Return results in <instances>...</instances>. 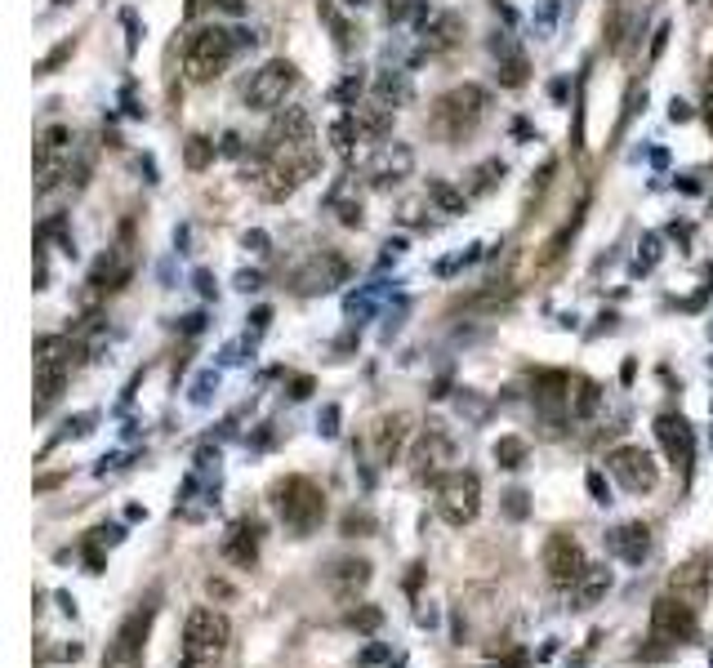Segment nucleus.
<instances>
[{
    "instance_id": "e433bc0d",
    "label": "nucleus",
    "mask_w": 713,
    "mask_h": 668,
    "mask_svg": "<svg viewBox=\"0 0 713 668\" xmlns=\"http://www.w3.org/2000/svg\"><path fill=\"white\" fill-rule=\"evenodd\" d=\"M491 455H495L500 468H522V464H526V441H522V437H500Z\"/></svg>"
},
{
    "instance_id": "5fc2aeb1",
    "label": "nucleus",
    "mask_w": 713,
    "mask_h": 668,
    "mask_svg": "<svg viewBox=\"0 0 713 668\" xmlns=\"http://www.w3.org/2000/svg\"><path fill=\"white\" fill-rule=\"evenodd\" d=\"M50 285V258H45V250L36 254V290H45Z\"/></svg>"
},
{
    "instance_id": "a211bd4d",
    "label": "nucleus",
    "mask_w": 713,
    "mask_h": 668,
    "mask_svg": "<svg viewBox=\"0 0 713 668\" xmlns=\"http://www.w3.org/2000/svg\"><path fill=\"white\" fill-rule=\"evenodd\" d=\"M655 437H660L669 464L682 468V473H691V464H695V433H691V424H686L682 415H660V419H655Z\"/></svg>"
},
{
    "instance_id": "6e6d98bb",
    "label": "nucleus",
    "mask_w": 713,
    "mask_h": 668,
    "mask_svg": "<svg viewBox=\"0 0 713 668\" xmlns=\"http://www.w3.org/2000/svg\"><path fill=\"white\" fill-rule=\"evenodd\" d=\"M85 566H90V570H103V553H99L94 539H85Z\"/></svg>"
},
{
    "instance_id": "dca6fc26",
    "label": "nucleus",
    "mask_w": 713,
    "mask_h": 668,
    "mask_svg": "<svg viewBox=\"0 0 713 668\" xmlns=\"http://www.w3.org/2000/svg\"><path fill=\"white\" fill-rule=\"evenodd\" d=\"M343 276H348V258L334 254V250H321V254H312L290 281H294L299 294H325V290L343 285Z\"/></svg>"
},
{
    "instance_id": "20e7f679",
    "label": "nucleus",
    "mask_w": 713,
    "mask_h": 668,
    "mask_svg": "<svg viewBox=\"0 0 713 668\" xmlns=\"http://www.w3.org/2000/svg\"><path fill=\"white\" fill-rule=\"evenodd\" d=\"M272 499H276V513H281L285 530H294V535H312L321 526V517H325V495H321V486L312 477L276 481Z\"/></svg>"
},
{
    "instance_id": "e2e57ef3",
    "label": "nucleus",
    "mask_w": 713,
    "mask_h": 668,
    "mask_svg": "<svg viewBox=\"0 0 713 668\" xmlns=\"http://www.w3.org/2000/svg\"><path fill=\"white\" fill-rule=\"evenodd\" d=\"M223 152H228V156H241V139H236V134H223Z\"/></svg>"
},
{
    "instance_id": "3c124183",
    "label": "nucleus",
    "mask_w": 713,
    "mask_h": 668,
    "mask_svg": "<svg viewBox=\"0 0 713 668\" xmlns=\"http://www.w3.org/2000/svg\"><path fill=\"white\" fill-rule=\"evenodd\" d=\"M308 393H312V379H308V375H294V379H290V397H294V402H303Z\"/></svg>"
},
{
    "instance_id": "6ab92c4d",
    "label": "nucleus",
    "mask_w": 713,
    "mask_h": 668,
    "mask_svg": "<svg viewBox=\"0 0 713 668\" xmlns=\"http://www.w3.org/2000/svg\"><path fill=\"white\" fill-rule=\"evenodd\" d=\"M411 441H415V419L411 415H384L380 424H375V455H380V464H397L406 450H411Z\"/></svg>"
},
{
    "instance_id": "f3484780",
    "label": "nucleus",
    "mask_w": 713,
    "mask_h": 668,
    "mask_svg": "<svg viewBox=\"0 0 713 668\" xmlns=\"http://www.w3.org/2000/svg\"><path fill=\"white\" fill-rule=\"evenodd\" d=\"M411 170H415L411 143H380L371 152V161H366V179L375 187H397L402 179H411Z\"/></svg>"
},
{
    "instance_id": "338daca9",
    "label": "nucleus",
    "mask_w": 713,
    "mask_h": 668,
    "mask_svg": "<svg viewBox=\"0 0 713 668\" xmlns=\"http://www.w3.org/2000/svg\"><path fill=\"white\" fill-rule=\"evenodd\" d=\"M343 5H352V10H362V5H375V0H343Z\"/></svg>"
},
{
    "instance_id": "1a4fd4ad",
    "label": "nucleus",
    "mask_w": 713,
    "mask_h": 668,
    "mask_svg": "<svg viewBox=\"0 0 713 668\" xmlns=\"http://www.w3.org/2000/svg\"><path fill=\"white\" fill-rule=\"evenodd\" d=\"M72 130L68 125H50L36 139V196H50L68 174H72Z\"/></svg>"
},
{
    "instance_id": "4d7b16f0",
    "label": "nucleus",
    "mask_w": 713,
    "mask_h": 668,
    "mask_svg": "<svg viewBox=\"0 0 713 668\" xmlns=\"http://www.w3.org/2000/svg\"><path fill=\"white\" fill-rule=\"evenodd\" d=\"M259 285H263V276H259V272H241V276H236V290H245V294H250V290H259Z\"/></svg>"
},
{
    "instance_id": "09e8293b",
    "label": "nucleus",
    "mask_w": 713,
    "mask_h": 668,
    "mask_svg": "<svg viewBox=\"0 0 713 668\" xmlns=\"http://www.w3.org/2000/svg\"><path fill=\"white\" fill-rule=\"evenodd\" d=\"M121 535H125L121 526H99V530H90L94 544H121Z\"/></svg>"
},
{
    "instance_id": "473e14b6",
    "label": "nucleus",
    "mask_w": 713,
    "mask_h": 668,
    "mask_svg": "<svg viewBox=\"0 0 713 668\" xmlns=\"http://www.w3.org/2000/svg\"><path fill=\"white\" fill-rule=\"evenodd\" d=\"M597 406H602V388H597L593 379H580L575 393H571V415H575V419H593Z\"/></svg>"
},
{
    "instance_id": "5701e85b",
    "label": "nucleus",
    "mask_w": 713,
    "mask_h": 668,
    "mask_svg": "<svg viewBox=\"0 0 713 668\" xmlns=\"http://www.w3.org/2000/svg\"><path fill=\"white\" fill-rule=\"evenodd\" d=\"M219 553H223L232 566L250 570V566L259 561V526H254V521H232L228 535H223V544H219Z\"/></svg>"
},
{
    "instance_id": "13d9d810",
    "label": "nucleus",
    "mask_w": 713,
    "mask_h": 668,
    "mask_svg": "<svg viewBox=\"0 0 713 668\" xmlns=\"http://www.w3.org/2000/svg\"><path fill=\"white\" fill-rule=\"evenodd\" d=\"M205 592H210V597H223V601H228V597H232V584H223V579H205Z\"/></svg>"
},
{
    "instance_id": "f704fd0d",
    "label": "nucleus",
    "mask_w": 713,
    "mask_h": 668,
    "mask_svg": "<svg viewBox=\"0 0 713 668\" xmlns=\"http://www.w3.org/2000/svg\"><path fill=\"white\" fill-rule=\"evenodd\" d=\"M356 139H366V134H362V125H356V116H352V112H348V116H339V121L330 125V143H334L343 156H352V143H356Z\"/></svg>"
},
{
    "instance_id": "4468645a",
    "label": "nucleus",
    "mask_w": 713,
    "mask_h": 668,
    "mask_svg": "<svg viewBox=\"0 0 713 668\" xmlns=\"http://www.w3.org/2000/svg\"><path fill=\"white\" fill-rule=\"evenodd\" d=\"M134 276V227L125 223L121 227V241L94 263V272H90V294H85V303L94 298V294H103V290H121L125 281Z\"/></svg>"
},
{
    "instance_id": "7ed1b4c3",
    "label": "nucleus",
    "mask_w": 713,
    "mask_h": 668,
    "mask_svg": "<svg viewBox=\"0 0 713 668\" xmlns=\"http://www.w3.org/2000/svg\"><path fill=\"white\" fill-rule=\"evenodd\" d=\"M486 112H491V94H486V85H473V81H464V85H455V90H446L437 103H433V116H429V125L446 139V143H464L482 121H486Z\"/></svg>"
},
{
    "instance_id": "69168bd1",
    "label": "nucleus",
    "mask_w": 713,
    "mask_h": 668,
    "mask_svg": "<svg viewBox=\"0 0 713 668\" xmlns=\"http://www.w3.org/2000/svg\"><path fill=\"white\" fill-rule=\"evenodd\" d=\"M704 112H709V130H713V85H709V99H704Z\"/></svg>"
},
{
    "instance_id": "2eb2a0df",
    "label": "nucleus",
    "mask_w": 713,
    "mask_h": 668,
    "mask_svg": "<svg viewBox=\"0 0 713 668\" xmlns=\"http://www.w3.org/2000/svg\"><path fill=\"white\" fill-rule=\"evenodd\" d=\"M606 473H611L624 490H633V495L660 486V468H655V459H651L642 446H615V450L606 455Z\"/></svg>"
},
{
    "instance_id": "ddd939ff",
    "label": "nucleus",
    "mask_w": 713,
    "mask_h": 668,
    "mask_svg": "<svg viewBox=\"0 0 713 668\" xmlns=\"http://www.w3.org/2000/svg\"><path fill=\"white\" fill-rule=\"evenodd\" d=\"M695 628H700L695 606L677 601L673 592H664V597H655V601H651V637H655V641H664V646H682V641H691V637H695Z\"/></svg>"
},
{
    "instance_id": "4be33fe9",
    "label": "nucleus",
    "mask_w": 713,
    "mask_h": 668,
    "mask_svg": "<svg viewBox=\"0 0 713 668\" xmlns=\"http://www.w3.org/2000/svg\"><path fill=\"white\" fill-rule=\"evenodd\" d=\"M606 548H611L620 561L642 566V561L651 557V526H642V521H624V526H615V530L606 535Z\"/></svg>"
},
{
    "instance_id": "aec40b11",
    "label": "nucleus",
    "mask_w": 713,
    "mask_h": 668,
    "mask_svg": "<svg viewBox=\"0 0 713 668\" xmlns=\"http://www.w3.org/2000/svg\"><path fill=\"white\" fill-rule=\"evenodd\" d=\"M664 592H673L677 601H686V606H704L709 601V561L704 557H691L686 566H677L673 575H669V588Z\"/></svg>"
},
{
    "instance_id": "a19ab883",
    "label": "nucleus",
    "mask_w": 713,
    "mask_h": 668,
    "mask_svg": "<svg viewBox=\"0 0 713 668\" xmlns=\"http://www.w3.org/2000/svg\"><path fill=\"white\" fill-rule=\"evenodd\" d=\"M72 50H76V41H63L59 50H50V54H45V59L36 63V76H54V72H59V68H63V63L72 59Z\"/></svg>"
},
{
    "instance_id": "f8f14e48",
    "label": "nucleus",
    "mask_w": 713,
    "mask_h": 668,
    "mask_svg": "<svg viewBox=\"0 0 713 668\" xmlns=\"http://www.w3.org/2000/svg\"><path fill=\"white\" fill-rule=\"evenodd\" d=\"M584 570H589V557H584V548L575 544V535L553 530V535L544 539V575H549V584H553V588H575V584L584 579Z\"/></svg>"
},
{
    "instance_id": "2f4dec72",
    "label": "nucleus",
    "mask_w": 713,
    "mask_h": 668,
    "mask_svg": "<svg viewBox=\"0 0 713 668\" xmlns=\"http://www.w3.org/2000/svg\"><path fill=\"white\" fill-rule=\"evenodd\" d=\"M509 174V165L500 161V156H491V161H482L473 174H469V196H486V192H495V183Z\"/></svg>"
},
{
    "instance_id": "0eeeda50",
    "label": "nucleus",
    "mask_w": 713,
    "mask_h": 668,
    "mask_svg": "<svg viewBox=\"0 0 713 668\" xmlns=\"http://www.w3.org/2000/svg\"><path fill=\"white\" fill-rule=\"evenodd\" d=\"M482 513V477L469 473V468H455L437 481V517L455 530L473 526Z\"/></svg>"
},
{
    "instance_id": "c85d7f7f",
    "label": "nucleus",
    "mask_w": 713,
    "mask_h": 668,
    "mask_svg": "<svg viewBox=\"0 0 713 668\" xmlns=\"http://www.w3.org/2000/svg\"><path fill=\"white\" fill-rule=\"evenodd\" d=\"M352 116H356V125H362V134H366V139H384V134L393 130V107H384L380 99L356 103V107H352Z\"/></svg>"
},
{
    "instance_id": "49530a36",
    "label": "nucleus",
    "mask_w": 713,
    "mask_h": 668,
    "mask_svg": "<svg viewBox=\"0 0 713 668\" xmlns=\"http://www.w3.org/2000/svg\"><path fill=\"white\" fill-rule=\"evenodd\" d=\"M316 428H321V437H334V433H339V406H325L321 419H316Z\"/></svg>"
},
{
    "instance_id": "8fccbe9b",
    "label": "nucleus",
    "mask_w": 713,
    "mask_h": 668,
    "mask_svg": "<svg viewBox=\"0 0 713 668\" xmlns=\"http://www.w3.org/2000/svg\"><path fill=\"white\" fill-rule=\"evenodd\" d=\"M664 45H669V23H660V28H655V36H651V63L664 54Z\"/></svg>"
},
{
    "instance_id": "412c9836",
    "label": "nucleus",
    "mask_w": 713,
    "mask_h": 668,
    "mask_svg": "<svg viewBox=\"0 0 713 668\" xmlns=\"http://www.w3.org/2000/svg\"><path fill=\"white\" fill-rule=\"evenodd\" d=\"M535 406L549 415V424H557L562 415H571V379H566L562 370L535 375Z\"/></svg>"
},
{
    "instance_id": "c756f323",
    "label": "nucleus",
    "mask_w": 713,
    "mask_h": 668,
    "mask_svg": "<svg viewBox=\"0 0 713 668\" xmlns=\"http://www.w3.org/2000/svg\"><path fill=\"white\" fill-rule=\"evenodd\" d=\"M375 99L384 103V107H406L411 103V85H406V72H380L375 76Z\"/></svg>"
},
{
    "instance_id": "774afa93",
    "label": "nucleus",
    "mask_w": 713,
    "mask_h": 668,
    "mask_svg": "<svg viewBox=\"0 0 713 668\" xmlns=\"http://www.w3.org/2000/svg\"><path fill=\"white\" fill-rule=\"evenodd\" d=\"M54 5H68V0H54Z\"/></svg>"
},
{
    "instance_id": "c9c22d12",
    "label": "nucleus",
    "mask_w": 713,
    "mask_h": 668,
    "mask_svg": "<svg viewBox=\"0 0 713 668\" xmlns=\"http://www.w3.org/2000/svg\"><path fill=\"white\" fill-rule=\"evenodd\" d=\"M183 161H188V170H205V165H214V143H210L205 134H192V139L183 143Z\"/></svg>"
},
{
    "instance_id": "f257e3e1",
    "label": "nucleus",
    "mask_w": 713,
    "mask_h": 668,
    "mask_svg": "<svg viewBox=\"0 0 713 668\" xmlns=\"http://www.w3.org/2000/svg\"><path fill=\"white\" fill-rule=\"evenodd\" d=\"M263 156L272 161H290V165H303L308 174L321 170V147H316V130H312V116L303 107H281L272 116V125L263 130V143H259Z\"/></svg>"
},
{
    "instance_id": "9d476101",
    "label": "nucleus",
    "mask_w": 713,
    "mask_h": 668,
    "mask_svg": "<svg viewBox=\"0 0 713 668\" xmlns=\"http://www.w3.org/2000/svg\"><path fill=\"white\" fill-rule=\"evenodd\" d=\"M451 459H455V437L442 424H429L415 433V441H411V477L415 481H442L446 477L442 468Z\"/></svg>"
},
{
    "instance_id": "b1692460",
    "label": "nucleus",
    "mask_w": 713,
    "mask_h": 668,
    "mask_svg": "<svg viewBox=\"0 0 713 668\" xmlns=\"http://www.w3.org/2000/svg\"><path fill=\"white\" fill-rule=\"evenodd\" d=\"M460 36H464V19H460L455 10H442V14L420 32V50H424V54H446V50L460 45Z\"/></svg>"
},
{
    "instance_id": "39448f33",
    "label": "nucleus",
    "mask_w": 713,
    "mask_h": 668,
    "mask_svg": "<svg viewBox=\"0 0 713 668\" xmlns=\"http://www.w3.org/2000/svg\"><path fill=\"white\" fill-rule=\"evenodd\" d=\"M72 375V339L63 334H41L36 339V415H50V406L63 397Z\"/></svg>"
},
{
    "instance_id": "c03bdc74",
    "label": "nucleus",
    "mask_w": 713,
    "mask_h": 668,
    "mask_svg": "<svg viewBox=\"0 0 713 668\" xmlns=\"http://www.w3.org/2000/svg\"><path fill=\"white\" fill-rule=\"evenodd\" d=\"M642 250H646V254H637L633 272H651V267H655V258H660V236H646V241H642Z\"/></svg>"
},
{
    "instance_id": "58836bf2",
    "label": "nucleus",
    "mask_w": 713,
    "mask_h": 668,
    "mask_svg": "<svg viewBox=\"0 0 713 668\" xmlns=\"http://www.w3.org/2000/svg\"><path fill=\"white\" fill-rule=\"evenodd\" d=\"M339 530H343L348 539H356V535H371V530H375V517H371L366 508H352V513H343Z\"/></svg>"
},
{
    "instance_id": "0e129e2a",
    "label": "nucleus",
    "mask_w": 713,
    "mask_h": 668,
    "mask_svg": "<svg viewBox=\"0 0 713 668\" xmlns=\"http://www.w3.org/2000/svg\"><path fill=\"white\" fill-rule=\"evenodd\" d=\"M250 321H254V330H263V325L272 321V307H254V316H250Z\"/></svg>"
},
{
    "instance_id": "6e6552de",
    "label": "nucleus",
    "mask_w": 713,
    "mask_h": 668,
    "mask_svg": "<svg viewBox=\"0 0 713 668\" xmlns=\"http://www.w3.org/2000/svg\"><path fill=\"white\" fill-rule=\"evenodd\" d=\"M299 85V68L290 63V59H268L254 76H250V85H245V112H281L285 107V94Z\"/></svg>"
},
{
    "instance_id": "393cba45",
    "label": "nucleus",
    "mask_w": 713,
    "mask_h": 668,
    "mask_svg": "<svg viewBox=\"0 0 713 668\" xmlns=\"http://www.w3.org/2000/svg\"><path fill=\"white\" fill-rule=\"evenodd\" d=\"M366 584H371V561H362V557H339L330 566V588L343 592V597H352L356 588H366Z\"/></svg>"
},
{
    "instance_id": "9b49d317",
    "label": "nucleus",
    "mask_w": 713,
    "mask_h": 668,
    "mask_svg": "<svg viewBox=\"0 0 713 668\" xmlns=\"http://www.w3.org/2000/svg\"><path fill=\"white\" fill-rule=\"evenodd\" d=\"M152 619H156V606H134V610L121 619V628H116L112 646H108L103 668H139V664H143L148 632H152Z\"/></svg>"
},
{
    "instance_id": "bb28decb",
    "label": "nucleus",
    "mask_w": 713,
    "mask_h": 668,
    "mask_svg": "<svg viewBox=\"0 0 713 668\" xmlns=\"http://www.w3.org/2000/svg\"><path fill=\"white\" fill-rule=\"evenodd\" d=\"M316 14H321V23L334 32V45H339V54H352L356 45H362V32H356V28L343 19V10L334 5V0H321V5H316Z\"/></svg>"
},
{
    "instance_id": "a878e982",
    "label": "nucleus",
    "mask_w": 713,
    "mask_h": 668,
    "mask_svg": "<svg viewBox=\"0 0 713 668\" xmlns=\"http://www.w3.org/2000/svg\"><path fill=\"white\" fill-rule=\"evenodd\" d=\"M424 201L433 205V214H446V219H455V214H464V210H469V192H460L451 179H429Z\"/></svg>"
},
{
    "instance_id": "864d4df0",
    "label": "nucleus",
    "mask_w": 713,
    "mask_h": 668,
    "mask_svg": "<svg viewBox=\"0 0 713 668\" xmlns=\"http://www.w3.org/2000/svg\"><path fill=\"white\" fill-rule=\"evenodd\" d=\"M241 245H245V250H254V254H263V250H268V236H263V232H245V236H241Z\"/></svg>"
},
{
    "instance_id": "de8ad7c7",
    "label": "nucleus",
    "mask_w": 713,
    "mask_h": 668,
    "mask_svg": "<svg viewBox=\"0 0 713 668\" xmlns=\"http://www.w3.org/2000/svg\"><path fill=\"white\" fill-rule=\"evenodd\" d=\"M214 384H219V375H201V379H196V388H192V402H196V406H201V402H210V388H214Z\"/></svg>"
},
{
    "instance_id": "423d86ee",
    "label": "nucleus",
    "mask_w": 713,
    "mask_h": 668,
    "mask_svg": "<svg viewBox=\"0 0 713 668\" xmlns=\"http://www.w3.org/2000/svg\"><path fill=\"white\" fill-rule=\"evenodd\" d=\"M228 641H232V624H228V615H223V610H214V606H196V610L188 615V624H183V650H188V659H183L179 668H192V664H210V659H219V655L228 650Z\"/></svg>"
},
{
    "instance_id": "f03ea898",
    "label": "nucleus",
    "mask_w": 713,
    "mask_h": 668,
    "mask_svg": "<svg viewBox=\"0 0 713 668\" xmlns=\"http://www.w3.org/2000/svg\"><path fill=\"white\" fill-rule=\"evenodd\" d=\"M241 50V32L223 28V23H205L183 41V81L188 85H210L214 76L228 72L232 54Z\"/></svg>"
},
{
    "instance_id": "cd10ccee",
    "label": "nucleus",
    "mask_w": 713,
    "mask_h": 668,
    "mask_svg": "<svg viewBox=\"0 0 713 668\" xmlns=\"http://www.w3.org/2000/svg\"><path fill=\"white\" fill-rule=\"evenodd\" d=\"M606 592H611V570H606V566H589L584 579L571 588V601H575L580 610H589V606H597Z\"/></svg>"
},
{
    "instance_id": "37998d69",
    "label": "nucleus",
    "mask_w": 713,
    "mask_h": 668,
    "mask_svg": "<svg viewBox=\"0 0 713 668\" xmlns=\"http://www.w3.org/2000/svg\"><path fill=\"white\" fill-rule=\"evenodd\" d=\"M526 499H531L526 490H509V495H504V517H513V521H522V517L531 513V504H526Z\"/></svg>"
},
{
    "instance_id": "72a5a7b5",
    "label": "nucleus",
    "mask_w": 713,
    "mask_h": 668,
    "mask_svg": "<svg viewBox=\"0 0 713 668\" xmlns=\"http://www.w3.org/2000/svg\"><path fill=\"white\" fill-rule=\"evenodd\" d=\"M526 72H531V68H526V54H522V50H509V54L500 59V85H504V90H522V85H526Z\"/></svg>"
},
{
    "instance_id": "7c9ffc66",
    "label": "nucleus",
    "mask_w": 713,
    "mask_h": 668,
    "mask_svg": "<svg viewBox=\"0 0 713 668\" xmlns=\"http://www.w3.org/2000/svg\"><path fill=\"white\" fill-rule=\"evenodd\" d=\"M330 210L339 214L343 227H362V196H352V183H339L330 192Z\"/></svg>"
},
{
    "instance_id": "ea45409f",
    "label": "nucleus",
    "mask_w": 713,
    "mask_h": 668,
    "mask_svg": "<svg viewBox=\"0 0 713 668\" xmlns=\"http://www.w3.org/2000/svg\"><path fill=\"white\" fill-rule=\"evenodd\" d=\"M348 624H352L356 632H380V624H384V610L366 601V606H356V610L348 615Z\"/></svg>"
},
{
    "instance_id": "79ce46f5",
    "label": "nucleus",
    "mask_w": 713,
    "mask_h": 668,
    "mask_svg": "<svg viewBox=\"0 0 713 668\" xmlns=\"http://www.w3.org/2000/svg\"><path fill=\"white\" fill-rule=\"evenodd\" d=\"M420 5H424V0H384V19L389 23H411Z\"/></svg>"
},
{
    "instance_id": "603ef678",
    "label": "nucleus",
    "mask_w": 713,
    "mask_h": 668,
    "mask_svg": "<svg viewBox=\"0 0 713 668\" xmlns=\"http://www.w3.org/2000/svg\"><path fill=\"white\" fill-rule=\"evenodd\" d=\"M669 121H673V125H682V121H691V107H686L682 99H673V103H669Z\"/></svg>"
},
{
    "instance_id": "a18cd8bd",
    "label": "nucleus",
    "mask_w": 713,
    "mask_h": 668,
    "mask_svg": "<svg viewBox=\"0 0 713 668\" xmlns=\"http://www.w3.org/2000/svg\"><path fill=\"white\" fill-rule=\"evenodd\" d=\"M584 486H589L593 504H611V486H606V477H602V473H589V477H584Z\"/></svg>"
},
{
    "instance_id": "4c0bfd02",
    "label": "nucleus",
    "mask_w": 713,
    "mask_h": 668,
    "mask_svg": "<svg viewBox=\"0 0 713 668\" xmlns=\"http://www.w3.org/2000/svg\"><path fill=\"white\" fill-rule=\"evenodd\" d=\"M362 90H366V76H362V68H356V72H348V76L334 85V103H343V107H356Z\"/></svg>"
},
{
    "instance_id": "052dcab7",
    "label": "nucleus",
    "mask_w": 713,
    "mask_h": 668,
    "mask_svg": "<svg viewBox=\"0 0 713 668\" xmlns=\"http://www.w3.org/2000/svg\"><path fill=\"white\" fill-rule=\"evenodd\" d=\"M402 223H420V201H406V205H402Z\"/></svg>"
},
{
    "instance_id": "680f3d73",
    "label": "nucleus",
    "mask_w": 713,
    "mask_h": 668,
    "mask_svg": "<svg viewBox=\"0 0 713 668\" xmlns=\"http://www.w3.org/2000/svg\"><path fill=\"white\" fill-rule=\"evenodd\" d=\"M196 290L210 298V294H214V276H210V272H196Z\"/></svg>"
},
{
    "instance_id": "bf43d9fd",
    "label": "nucleus",
    "mask_w": 713,
    "mask_h": 668,
    "mask_svg": "<svg viewBox=\"0 0 713 668\" xmlns=\"http://www.w3.org/2000/svg\"><path fill=\"white\" fill-rule=\"evenodd\" d=\"M526 664H531V655H526V650H513V655H509L500 668H526Z\"/></svg>"
}]
</instances>
